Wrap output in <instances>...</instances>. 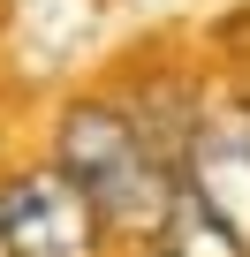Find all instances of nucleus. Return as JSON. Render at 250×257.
Instances as JSON below:
<instances>
[{
	"mask_svg": "<svg viewBox=\"0 0 250 257\" xmlns=\"http://www.w3.org/2000/svg\"><path fill=\"white\" fill-rule=\"evenodd\" d=\"M53 167L76 174V189L99 204V219L114 234H152L167 219V197L182 182V167L159 159V144L144 128L106 106V98H84L61 113V137H53Z\"/></svg>",
	"mask_w": 250,
	"mask_h": 257,
	"instance_id": "nucleus-1",
	"label": "nucleus"
},
{
	"mask_svg": "<svg viewBox=\"0 0 250 257\" xmlns=\"http://www.w3.org/2000/svg\"><path fill=\"white\" fill-rule=\"evenodd\" d=\"M106 234L114 227L99 219V204L53 159L46 167H23L8 189H0V249H8V257H99Z\"/></svg>",
	"mask_w": 250,
	"mask_h": 257,
	"instance_id": "nucleus-2",
	"label": "nucleus"
},
{
	"mask_svg": "<svg viewBox=\"0 0 250 257\" xmlns=\"http://www.w3.org/2000/svg\"><path fill=\"white\" fill-rule=\"evenodd\" d=\"M152 257H250V242L190 189V182H175V197H167V219L152 227Z\"/></svg>",
	"mask_w": 250,
	"mask_h": 257,
	"instance_id": "nucleus-4",
	"label": "nucleus"
},
{
	"mask_svg": "<svg viewBox=\"0 0 250 257\" xmlns=\"http://www.w3.org/2000/svg\"><path fill=\"white\" fill-rule=\"evenodd\" d=\"M182 182L250 242V113L197 128V137L182 144Z\"/></svg>",
	"mask_w": 250,
	"mask_h": 257,
	"instance_id": "nucleus-3",
	"label": "nucleus"
}]
</instances>
